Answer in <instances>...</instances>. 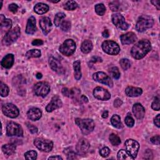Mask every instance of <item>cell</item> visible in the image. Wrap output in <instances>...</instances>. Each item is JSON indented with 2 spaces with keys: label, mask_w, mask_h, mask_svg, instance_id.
Masks as SVG:
<instances>
[{
  "label": "cell",
  "mask_w": 160,
  "mask_h": 160,
  "mask_svg": "<svg viewBox=\"0 0 160 160\" xmlns=\"http://www.w3.org/2000/svg\"><path fill=\"white\" fill-rule=\"evenodd\" d=\"M151 42L148 39H142L133 46L131 50L132 57L136 59L143 58L151 50Z\"/></svg>",
  "instance_id": "1"
},
{
  "label": "cell",
  "mask_w": 160,
  "mask_h": 160,
  "mask_svg": "<svg viewBox=\"0 0 160 160\" xmlns=\"http://www.w3.org/2000/svg\"><path fill=\"white\" fill-rule=\"evenodd\" d=\"M75 123L80 128L82 133L85 135L89 134L90 132H91L95 126L94 121L89 118H76Z\"/></svg>",
  "instance_id": "2"
},
{
  "label": "cell",
  "mask_w": 160,
  "mask_h": 160,
  "mask_svg": "<svg viewBox=\"0 0 160 160\" xmlns=\"http://www.w3.org/2000/svg\"><path fill=\"white\" fill-rule=\"evenodd\" d=\"M154 24V19L149 16H141L136 24V29L138 32H143L151 28Z\"/></svg>",
  "instance_id": "3"
},
{
  "label": "cell",
  "mask_w": 160,
  "mask_h": 160,
  "mask_svg": "<svg viewBox=\"0 0 160 160\" xmlns=\"http://www.w3.org/2000/svg\"><path fill=\"white\" fill-rule=\"evenodd\" d=\"M21 31L19 26H16L14 28L8 31L4 36L2 43L3 45L9 46L14 42L20 36Z\"/></svg>",
  "instance_id": "4"
},
{
  "label": "cell",
  "mask_w": 160,
  "mask_h": 160,
  "mask_svg": "<svg viewBox=\"0 0 160 160\" xmlns=\"http://www.w3.org/2000/svg\"><path fill=\"white\" fill-rule=\"evenodd\" d=\"M59 50L64 56H71L76 50V43L72 39H68L60 46Z\"/></svg>",
  "instance_id": "5"
},
{
  "label": "cell",
  "mask_w": 160,
  "mask_h": 160,
  "mask_svg": "<svg viewBox=\"0 0 160 160\" xmlns=\"http://www.w3.org/2000/svg\"><path fill=\"white\" fill-rule=\"evenodd\" d=\"M102 50L107 54L110 55H116L120 51L119 45L113 41L106 40L102 44Z\"/></svg>",
  "instance_id": "6"
},
{
  "label": "cell",
  "mask_w": 160,
  "mask_h": 160,
  "mask_svg": "<svg viewBox=\"0 0 160 160\" xmlns=\"http://www.w3.org/2000/svg\"><path fill=\"white\" fill-rule=\"evenodd\" d=\"M34 144L40 151L46 152L51 151L53 148V142L51 141L41 138L35 139Z\"/></svg>",
  "instance_id": "7"
},
{
  "label": "cell",
  "mask_w": 160,
  "mask_h": 160,
  "mask_svg": "<svg viewBox=\"0 0 160 160\" xmlns=\"http://www.w3.org/2000/svg\"><path fill=\"white\" fill-rule=\"evenodd\" d=\"M6 134L8 136H22L23 131L21 126L14 122H9L6 126Z\"/></svg>",
  "instance_id": "8"
},
{
  "label": "cell",
  "mask_w": 160,
  "mask_h": 160,
  "mask_svg": "<svg viewBox=\"0 0 160 160\" xmlns=\"http://www.w3.org/2000/svg\"><path fill=\"white\" fill-rule=\"evenodd\" d=\"M34 94L38 96L45 97L50 91V86L47 82H39L33 88Z\"/></svg>",
  "instance_id": "9"
},
{
  "label": "cell",
  "mask_w": 160,
  "mask_h": 160,
  "mask_svg": "<svg viewBox=\"0 0 160 160\" xmlns=\"http://www.w3.org/2000/svg\"><path fill=\"white\" fill-rule=\"evenodd\" d=\"M124 144L126 148V151L129 153V154L133 159L136 158L139 149V143L134 139H129L126 141Z\"/></svg>",
  "instance_id": "10"
},
{
  "label": "cell",
  "mask_w": 160,
  "mask_h": 160,
  "mask_svg": "<svg viewBox=\"0 0 160 160\" xmlns=\"http://www.w3.org/2000/svg\"><path fill=\"white\" fill-rule=\"evenodd\" d=\"M3 114L10 118H15L18 116L19 111L18 108L12 103H6L2 107Z\"/></svg>",
  "instance_id": "11"
},
{
  "label": "cell",
  "mask_w": 160,
  "mask_h": 160,
  "mask_svg": "<svg viewBox=\"0 0 160 160\" xmlns=\"http://www.w3.org/2000/svg\"><path fill=\"white\" fill-rule=\"evenodd\" d=\"M92 78L94 80H95L98 82L106 84L109 87H112V85H113L112 81L111 80V78L104 72H102V71L96 72L93 74Z\"/></svg>",
  "instance_id": "12"
},
{
  "label": "cell",
  "mask_w": 160,
  "mask_h": 160,
  "mask_svg": "<svg viewBox=\"0 0 160 160\" xmlns=\"http://www.w3.org/2000/svg\"><path fill=\"white\" fill-rule=\"evenodd\" d=\"M111 19H112V23L116 26L117 28L123 31L128 29L129 25L125 21L124 18L121 14L118 13L113 14L112 15Z\"/></svg>",
  "instance_id": "13"
},
{
  "label": "cell",
  "mask_w": 160,
  "mask_h": 160,
  "mask_svg": "<svg viewBox=\"0 0 160 160\" xmlns=\"http://www.w3.org/2000/svg\"><path fill=\"white\" fill-rule=\"evenodd\" d=\"M93 95L95 98L101 101H107L111 98L110 93L106 89L99 86L94 89Z\"/></svg>",
  "instance_id": "14"
},
{
  "label": "cell",
  "mask_w": 160,
  "mask_h": 160,
  "mask_svg": "<svg viewBox=\"0 0 160 160\" xmlns=\"http://www.w3.org/2000/svg\"><path fill=\"white\" fill-rule=\"evenodd\" d=\"M90 148V144L88 141L84 138H81L79 140L76 144V151L79 155L86 154Z\"/></svg>",
  "instance_id": "15"
},
{
  "label": "cell",
  "mask_w": 160,
  "mask_h": 160,
  "mask_svg": "<svg viewBox=\"0 0 160 160\" xmlns=\"http://www.w3.org/2000/svg\"><path fill=\"white\" fill-rule=\"evenodd\" d=\"M49 66H50L51 68L53 71L58 72V74H62L65 72L64 68H63L61 62L58 59L51 56L49 58Z\"/></svg>",
  "instance_id": "16"
},
{
  "label": "cell",
  "mask_w": 160,
  "mask_h": 160,
  "mask_svg": "<svg viewBox=\"0 0 160 160\" xmlns=\"http://www.w3.org/2000/svg\"><path fill=\"white\" fill-rule=\"evenodd\" d=\"M62 101L61 99L58 96H54L52 98L50 102L46 107V110L47 112H52V111L58 109L62 106Z\"/></svg>",
  "instance_id": "17"
},
{
  "label": "cell",
  "mask_w": 160,
  "mask_h": 160,
  "mask_svg": "<svg viewBox=\"0 0 160 160\" xmlns=\"http://www.w3.org/2000/svg\"><path fill=\"white\" fill-rule=\"evenodd\" d=\"M39 26L44 35H47L52 28L51 19L48 17H42L39 20Z\"/></svg>",
  "instance_id": "18"
},
{
  "label": "cell",
  "mask_w": 160,
  "mask_h": 160,
  "mask_svg": "<svg viewBox=\"0 0 160 160\" xmlns=\"http://www.w3.org/2000/svg\"><path fill=\"white\" fill-rule=\"evenodd\" d=\"M120 39L122 44H130L134 43L137 40V37L134 32H128L121 35Z\"/></svg>",
  "instance_id": "19"
},
{
  "label": "cell",
  "mask_w": 160,
  "mask_h": 160,
  "mask_svg": "<svg viewBox=\"0 0 160 160\" xmlns=\"http://www.w3.org/2000/svg\"><path fill=\"white\" fill-rule=\"evenodd\" d=\"M132 112L134 116L138 119H141L145 115V109L140 103H136L132 107Z\"/></svg>",
  "instance_id": "20"
},
{
  "label": "cell",
  "mask_w": 160,
  "mask_h": 160,
  "mask_svg": "<svg viewBox=\"0 0 160 160\" xmlns=\"http://www.w3.org/2000/svg\"><path fill=\"white\" fill-rule=\"evenodd\" d=\"M27 116L30 120L35 121L39 120L41 118L42 112L39 108H32L28 111Z\"/></svg>",
  "instance_id": "21"
},
{
  "label": "cell",
  "mask_w": 160,
  "mask_h": 160,
  "mask_svg": "<svg viewBox=\"0 0 160 160\" xmlns=\"http://www.w3.org/2000/svg\"><path fill=\"white\" fill-rule=\"evenodd\" d=\"M125 93L129 97H138L142 94V90L140 88L128 86L125 89Z\"/></svg>",
  "instance_id": "22"
},
{
  "label": "cell",
  "mask_w": 160,
  "mask_h": 160,
  "mask_svg": "<svg viewBox=\"0 0 160 160\" xmlns=\"http://www.w3.org/2000/svg\"><path fill=\"white\" fill-rule=\"evenodd\" d=\"M36 19L34 16H31L28 20L26 28V32L28 34H33L36 32Z\"/></svg>",
  "instance_id": "23"
},
{
  "label": "cell",
  "mask_w": 160,
  "mask_h": 160,
  "mask_svg": "<svg viewBox=\"0 0 160 160\" xmlns=\"http://www.w3.org/2000/svg\"><path fill=\"white\" fill-rule=\"evenodd\" d=\"M62 93L65 96L75 99L79 95L80 91L77 88L68 89L67 88H64L62 89Z\"/></svg>",
  "instance_id": "24"
},
{
  "label": "cell",
  "mask_w": 160,
  "mask_h": 160,
  "mask_svg": "<svg viewBox=\"0 0 160 160\" xmlns=\"http://www.w3.org/2000/svg\"><path fill=\"white\" fill-rule=\"evenodd\" d=\"M14 63V55L12 54H8L1 60V66L6 69H9L12 67Z\"/></svg>",
  "instance_id": "25"
},
{
  "label": "cell",
  "mask_w": 160,
  "mask_h": 160,
  "mask_svg": "<svg viewBox=\"0 0 160 160\" xmlns=\"http://www.w3.org/2000/svg\"><path fill=\"white\" fill-rule=\"evenodd\" d=\"M0 22H1V30L9 31L12 26V21L9 19H6L4 15H0Z\"/></svg>",
  "instance_id": "26"
},
{
  "label": "cell",
  "mask_w": 160,
  "mask_h": 160,
  "mask_svg": "<svg viewBox=\"0 0 160 160\" xmlns=\"http://www.w3.org/2000/svg\"><path fill=\"white\" fill-rule=\"evenodd\" d=\"M34 11L39 14H42L47 12L49 10V6L44 3L39 2L35 5L34 7Z\"/></svg>",
  "instance_id": "27"
},
{
  "label": "cell",
  "mask_w": 160,
  "mask_h": 160,
  "mask_svg": "<svg viewBox=\"0 0 160 160\" xmlns=\"http://www.w3.org/2000/svg\"><path fill=\"white\" fill-rule=\"evenodd\" d=\"M92 43L90 40H85L84 41L81 46V50L84 54H88L92 49Z\"/></svg>",
  "instance_id": "28"
},
{
  "label": "cell",
  "mask_w": 160,
  "mask_h": 160,
  "mask_svg": "<svg viewBox=\"0 0 160 160\" xmlns=\"http://www.w3.org/2000/svg\"><path fill=\"white\" fill-rule=\"evenodd\" d=\"M2 152L8 156L12 155L15 152L16 146L13 144H6L2 146Z\"/></svg>",
  "instance_id": "29"
},
{
  "label": "cell",
  "mask_w": 160,
  "mask_h": 160,
  "mask_svg": "<svg viewBox=\"0 0 160 160\" xmlns=\"http://www.w3.org/2000/svg\"><path fill=\"white\" fill-rule=\"evenodd\" d=\"M73 68L74 70V78L76 80H79L81 78V62L79 60H77L74 62Z\"/></svg>",
  "instance_id": "30"
},
{
  "label": "cell",
  "mask_w": 160,
  "mask_h": 160,
  "mask_svg": "<svg viewBox=\"0 0 160 160\" xmlns=\"http://www.w3.org/2000/svg\"><path fill=\"white\" fill-rule=\"evenodd\" d=\"M111 122L112 125L116 128L121 129L123 127V126L121 122V118L117 114H114L111 117Z\"/></svg>",
  "instance_id": "31"
},
{
  "label": "cell",
  "mask_w": 160,
  "mask_h": 160,
  "mask_svg": "<svg viewBox=\"0 0 160 160\" xmlns=\"http://www.w3.org/2000/svg\"><path fill=\"white\" fill-rule=\"evenodd\" d=\"M117 157L118 159H128V160H130V159H134L129 154V153L124 150V149H121L118 151V154H117Z\"/></svg>",
  "instance_id": "32"
},
{
  "label": "cell",
  "mask_w": 160,
  "mask_h": 160,
  "mask_svg": "<svg viewBox=\"0 0 160 160\" xmlns=\"http://www.w3.org/2000/svg\"><path fill=\"white\" fill-rule=\"evenodd\" d=\"M41 51L37 49H31L27 51L26 53V56L28 58H39L41 56Z\"/></svg>",
  "instance_id": "33"
},
{
  "label": "cell",
  "mask_w": 160,
  "mask_h": 160,
  "mask_svg": "<svg viewBox=\"0 0 160 160\" xmlns=\"http://www.w3.org/2000/svg\"><path fill=\"white\" fill-rule=\"evenodd\" d=\"M78 7V4L74 1H68L64 5V8L68 11L74 10Z\"/></svg>",
  "instance_id": "34"
},
{
  "label": "cell",
  "mask_w": 160,
  "mask_h": 160,
  "mask_svg": "<svg viewBox=\"0 0 160 160\" xmlns=\"http://www.w3.org/2000/svg\"><path fill=\"white\" fill-rule=\"evenodd\" d=\"M109 141L111 142V143L113 146H118L121 143L120 138L118 135H116L114 133H112L109 135Z\"/></svg>",
  "instance_id": "35"
},
{
  "label": "cell",
  "mask_w": 160,
  "mask_h": 160,
  "mask_svg": "<svg viewBox=\"0 0 160 160\" xmlns=\"http://www.w3.org/2000/svg\"><path fill=\"white\" fill-rule=\"evenodd\" d=\"M65 16H66V14L64 12H58L55 15L54 22L56 26L58 27L61 25V24L62 22V19L63 18H64Z\"/></svg>",
  "instance_id": "36"
},
{
  "label": "cell",
  "mask_w": 160,
  "mask_h": 160,
  "mask_svg": "<svg viewBox=\"0 0 160 160\" xmlns=\"http://www.w3.org/2000/svg\"><path fill=\"white\" fill-rule=\"evenodd\" d=\"M96 12L99 16H103L106 12V8L102 3L98 4L94 7Z\"/></svg>",
  "instance_id": "37"
},
{
  "label": "cell",
  "mask_w": 160,
  "mask_h": 160,
  "mask_svg": "<svg viewBox=\"0 0 160 160\" xmlns=\"http://www.w3.org/2000/svg\"><path fill=\"white\" fill-rule=\"evenodd\" d=\"M24 158L28 160H34L37 158V152L34 150H30L27 151L24 154Z\"/></svg>",
  "instance_id": "38"
},
{
  "label": "cell",
  "mask_w": 160,
  "mask_h": 160,
  "mask_svg": "<svg viewBox=\"0 0 160 160\" xmlns=\"http://www.w3.org/2000/svg\"><path fill=\"white\" fill-rule=\"evenodd\" d=\"M0 88H1V96L2 97H6L8 95L9 92V89L8 87V86L3 83L2 82H1V85H0Z\"/></svg>",
  "instance_id": "39"
},
{
  "label": "cell",
  "mask_w": 160,
  "mask_h": 160,
  "mask_svg": "<svg viewBox=\"0 0 160 160\" xmlns=\"http://www.w3.org/2000/svg\"><path fill=\"white\" fill-rule=\"evenodd\" d=\"M64 152L67 154V159H73L76 158V154L75 152L72 150L71 148H68L64 149Z\"/></svg>",
  "instance_id": "40"
},
{
  "label": "cell",
  "mask_w": 160,
  "mask_h": 160,
  "mask_svg": "<svg viewBox=\"0 0 160 160\" xmlns=\"http://www.w3.org/2000/svg\"><path fill=\"white\" fill-rule=\"evenodd\" d=\"M120 65L121 66V68L124 69V70H127L128 69L130 66H131V62L128 59L126 58H123L121 59L119 61Z\"/></svg>",
  "instance_id": "41"
},
{
  "label": "cell",
  "mask_w": 160,
  "mask_h": 160,
  "mask_svg": "<svg viewBox=\"0 0 160 160\" xmlns=\"http://www.w3.org/2000/svg\"><path fill=\"white\" fill-rule=\"evenodd\" d=\"M71 22L70 21H68V20H66V21H64L61 22V25H60V28L63 31H68L70 29H71Z\"/></svg>",
  "instance_id": "42"
},
{
  "label": "cell",
  "mask_w": 160,
  "mask_h": 160,
  "mask_svg": "<svg viewBox=\"0 0 160 160\" xmlns=\"http://www.w3.org/2000/svg\"><path fill=\"white\" fill-rule=\"evenodd\" d=\"M109 8L112 11H118L120 9V3L118 1H112L109 3Z\"/></svg>",
  "instance_id": "43"
},
{
  "label": "cell",
  "mask_w": 160,
  "mask_h": 160,
  "mask_svg": "<svg viewBox=\"0 0 160 160\" xmlns=\"http://www.w3.org/2000/svg\"><path fill=\"white\" fill-rule=\"evenodd\" d=\"M110 72L111 73L112 76L114 78V79H119L120 77V72L119 71V69L117 67H112L111 70Z\"/></svg>",
  "instance_id": "44"
},
{
  "label": "cell",
  "mask_w": 160,
  "mask_h": 160,
  "mask_svg": "<svg viewBox=\"0 0 160 160\" xmlns=\"http://www.w3.org/2000/svg\"><path fill=\"white\" fill-rule=\"evenodd\" d=\"M151 108L156 111H159L160 109V103H159V98L158 97H156L154 101L151 104Z\"/></svg>",
  "instance_id": "45"
},
{
  "label": "cell",
  "mask_w": 160,
  "mask_h": 160,
  "mask_svg": "<svg viewBox=\"0 0 160 160\" xmlns=\"http://www.w3.org/2000/svg\"><path fill=\"white\" fill-rule=\"evenodd\" d=\"M125 123L128 126V127H132L134 124V119L130 116V115H128L126 118H125Z\"/></svg>",
  "instance_id": "46"
},
{
  "label": "cell",
  "mask_w": 160,
  "mask_h": 160,
  "mask_svg": "<svg viewBox=\"0 0 160 160\" xmlns=\"http://www.w3.org/2000/svg\"><path fill=\"white\" fill-rule=\"evenodd\" d=\"M99 154L102 157L106 158L110 154V149L108 147H104L99 151Z\"/></svg>",
  "instance_id": "47"
},
{
  "label": "cell",
  "mask_w": 160,
  "mask_h": 160,
  "mask_svg": "<svg viewBox=\"0 0 160 160\" xmlns=\"http://www.w3.org/2000/svg\"><path fill=\"white\" fill-rule=\"evenodd\" d=\"M26 124H27L28 128L29 129V131H30L31 133L35 134V133H36V132L38 131V128H37L35 126H34V125H32V124H30V123H28V122H27Z\"/></svg>",
  "instance_id": "48"
},
{
  "label": "cell",
  "mask_w": 160,
  "mask_h": 160,
  "mask_svg": "<svg viewBox=\"0 0 160 160\" xmlns=\"http://www.w3.org/2000/svg\"><path fill=\"white\" fill-rule=\"evenodd\" d=\"M9 10L10 11H11L13 13H16L17 11H18V6L16 4H14V3H12L11 4L9 5Z\"/></svg>",
  "instance_id": "49"
},
{
  "label": "cell",
  "mask_w": 160,
  "mask_h": 160,
  "mask_svg": "<svg viewBox=\"0 0 160 160\" xmlns=\"http://www.w3.org/2000/svg\"><path fill=\"white\" fill-rule=\"evenodd\" d=\"M152 143L154 144H157V145H159V141H160V137H159V135H156V136H154L153 137H152L151 139H150Z\"/></svg>",
  "instance_id": "50"
},
{
  "label": "cell",
  "mask_w": 160,
  "mask_h": 160,
  "mask_svg": "<svg viewBox=\"0 0 160 160\" xmlns=\"http://www.w3.org/2000/svg\"><path fill=\"white\" fill-rule=\"evenodd\" d=\"M122 103V101H121L120 99L117 98V99H116L114 100L113 104H114V107L118 108V107H119V106H121Z\"/></svg>",
  "instance_id": "51"
},
{
  "label": "cell",
  "mask_w": 160,
  "mask_h": 160,
  "mask_svg": "<svg viewBox=\"0 0 160 160\" xmlns=\"http://www.w3.org/2000/svg\"><path fill=\"white\" fill-rule=\"evenodd\" d=\"M43 44V41L41 39H34L32 42L33 46H41Z\"/></svg>",
  "instance_id": "52"
},
{
  "label": "cell",
  "mask_w": 160,
  "mask_h": 160,
  "mask_svg": "<svg viewBox=\"0 0 160 160\" xmlns=\"http://www.w3.org/2000/svg\"><path fill=\"white\" fill-rule=\"evenodd\" d=\"M159 117H160V114H158V115L154 118V124H155L158 128H159V127H160Z\"/></svg>",
  "instance_id": "53"
},
{
  "label": "cell",
  "mask_w": 160,
  "mask_h": 160,
  "mask_svg": "<svg viewBox=\"0 0 160 160\" xmlns=\"http://www.w3.org/2000/svg\"><path fill=\"white\" fill-rule=\"evenodd\" d=\"M151 2L154 6H156V8H157L158 10H159V9H160V1H159V0L151 1Z\"/></svg>",
  "instance_id": "54"
},
{
  "label": "cell",
  "mask_w": 160,
  "mask_h": 160,
  "mask_svg": "<svg viewBox=\"0 0 160 160\" xmlns=\"http://www.w3.org/2000/svg\"><path fill=\"white\" fill-rule=\"evenodd\" d=\"M90 62L92 63H94L96 62H102V59L98 56H93L90 60Z\"/></svg>",
  "instance_id": "55"
},
{
  "label": "cell",
  "mask_w": 160,
  "mask_h": 160,
  "mask_svg": "<svg viewBox=\"0 0 160 160\" xmlns=\"http://www.w3.org/2000/svg\"><path fill=\"white\" fill-rule=\"evenodd\" d=\"M102 36L104 38H108L109 36V32L108 31V29H105L103 32H102Z\"/></svg>",
  "instance_id": "56"
},
{
  "label": "cell",
  "mask_w": 160,
  "mask_h": 160,
  "mask_svg": "<svg viewBox=\"0 0 160 160\" xmlns=\"http://www.w3.org/2000/svg\"><path fill=\"white\" fill-rule=\"evenodd\" d=\"M80 99H81V101H82L83 102H85V103H86V102H88V98H87L86 96H84V95H82V96H81Z\"/></svg>",
  "instance_id": "57"
},
{
  "label": "cell",
  "mask_w": 160,
  "mask_h": 160,
  "mask_svg": "<svg viewBox=\"0 0 160 160\" xmlns=\"http://www.w3.org/2000/svg\"><path fill=\"white\" fill-rule=\"evenodd\" d=\"M48 159H62V158L59 156H51L48 158Z\"/></svg>",
  "instance_id": "58"
},
{
  "label": "cell",
  "mask_w": 160,
  "mask_h": 160,
  "mask_svg": "<svg viewBox=\"0 0 160 160\" xmlns=\"http://www.w3.org/2000/svg\"><path fill=\"white\" fill-rule=\"evenodd\" d=\"M108 116V112L107 111H104L102 114V117L103 118H107Z\"/></svg>",
  "instance_id": "59"
},
{
  "label": "cell",
  "mask_w": 160,
  "mask_h": 160,
  "mask_svg": "<svg viewBox=\"0 0 160 160\" xmlns=\"http://www.w3.org/2000/svg\"><path fill=\"white\" fill-rule=\"evenodd\" d=\"M36 78H38V79H41V78H42V74L41 73H40V72H38V73H37L36 74Z\"/></svg>",
  "instance_id": "60"
}]
</instances>
